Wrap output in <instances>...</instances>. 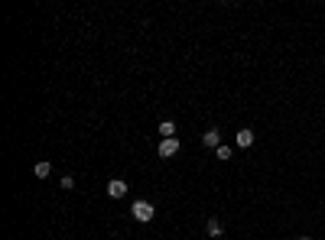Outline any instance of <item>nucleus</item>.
Listing matches in <instances>:
<instances>
[{
  "label": "nucleus",
  "mask_w": 325,
  "mask_h": 240,
  "mask_svg": "<svg viewBox=\"0 0 325 240\" xmlns=\"http://www.w3.org/2000/svg\"><path fill=\"white\" fill-rule=\"evenodd\" d=\"M130 211H133V218L137 221H153V214H156V208H153L150 201H133Z\"/></svg>",
  "instance_id": "f257e3e1"
},
{
  "label": "nucleus",
  "mask_w": 325,
  "mask_h": 240,
  "mask_svg": "<svg viewBox=\"0 0 325 240\" xmlns=\"http://www.w3.org/2000/svg\"><path fill=\"white\" fill-rule=\"evenodd\" d=\"M156 153H160L162 159H169V156H176V153H179V140H176V136H173V140H162Z\"/></svg>",
  "instance_id": "f03ea898"
},
{
  "label": "nucleus",
  "mask_w": 325,
  "mask_h": 240,
  "mask_svg": "<svg viewBox=\"0 0 325 240\" xmlns=\"http://www.w3.org/2000/svg\"><path fill=\"white\" fill-rule=\"evenodd\" d=\"M108 195L111 198H124L127 195V182H124V179H111L108 182Z\"/></svg>",
  "instance_id": "7ed1b4c3"
},
{
  "label": "nucleus",
  "mask_w": 325,
  "mask_h": 240,
  "mask_svg": "<svg viewBox=\"0 0 325 240\" xmlns=\"http://www.w3.org/2000/svg\"><path fill=\"white\" fill-rule=\"evenodd\" d=\"M202 143H205L208 150H218V146H221V133H218L215 127H211V130H205V136H202Z\"/></svg>",
  "instance_id": "20e7f679"
},
{
  "label": "nucleus",
  "mask_w": 325,
  "mask_h": 240,
  "mask_svg": "<svg viewBox=\"0 0 325 240\" xmlns=\"http://www.w3.org/2000/svg\"><path fill=\"white\" fill-rule=\"evenodd\" d=\"M160 136H162V140H173V136H176V123H173V120H162V123H160Z\"/></svg>",
  "instance_id": "39448f33"
},
{
  "label": "nucleus",
  "mask_w": 325,
  "mask_h": 240,
  "mask_svg": "<svg viewBox=\"0 0 325 240\" xmlns=\"http://www.w3.org/2000/svg\"><path fill=\"white\" fill-rule=\"evenodd\" d=\"M238 146H254V130H238Z\"/></svg>",
  "instance_id": "423d86ee"
},
{
  "label": "nucleus",
  "mask_w": 325,
  "mask_h": 240,
  "mask_svg": "<svg viewBox=\"0 0 325 240\" xmlns=\"http://www.w3.org/2000/svg\"><path fill=\"white\" fill-rule=\"evenodd\" d=\"M205 230H208V237H221V221H218V218H211Z\"/></svg>",
  "instance_id": "0eeeda50"
},
{
  "label": "nucleus",
  "mask_w": 325,
  "mask_h": 240,
  "mask_svg": "<svg viewBox=\"0 0 325 240\" xmlns=\"http://www.w3.org/2000/svg\"><path fill=\"white\" fill-rule=\"evenodd\" d=\"M49 172H52L49 163H36V175H39V179H49Z\"/></svg>",
  "instance_id": "6e6552de"
},
{
  "label": "nucleus",
  "mask_w": 325,
  "mask_h": 240,
  "mask_svg": "<svg viewBox=\"0 0 325 240\" xmlns=\"http://www.w3.org/2000/svg\"><path fill=\"white\" fill-rule=\"evenodd\" d=\"M215 156H218V159H231L234 153H231V146H225V143H221V146L215 150Z\"/></svg>",
  "instance_id": "1a4fd4ad"
},
{
  "label": "nucleus",
  "mask_w": 325,
  "mask_h": 240,
  "mask_svg": "<svg viewBox=\"0 0 325 240\" xmlns=\"http://www.w3.org/2000/svg\"><path fill=\"white\" fill-rule=\"evenodd\" d=\"M59 185H62L65 192H72V188H75V179H72V175H62V182H59Z\"/></svg>",
  "instance_id": "9d476101"
},
{
  "label": "nucleus",
  "mask_w": 325,
  "mask_h": 240,
  "mask_svg": "<svg viewBox=\"0 0 325 240\" xmlns=\"http://www.w3.org/2000/svg\"><path fill=\"white\" fill-rule=\"evenodd\" d=\"M299 240H309V237H299Z\"/></svg>",
  "instance_id": "9b49d317"
}]
</instances>
